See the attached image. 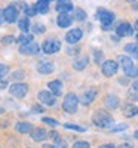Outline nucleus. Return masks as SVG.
<instances>
[{"label": "nucleus", "mask_w": 138, "mask_h": 148, "mask_svg": "<svg viewBox=\"0 0 138 148\" xmlns=\"http://www.w3.org/2000/svg\"><path fill=\"white\" fill-rule=\"evenodd\" d=\"M92 120L95 123V126L103 127V129H108L110 126L115 125V119H113L107 111H103V110H97Z\"/></svg>", "instance_id": "1"}, {"label": "nucleus", "mask_w": 138, "mask_h": 148, "mask_svg": "<svg viewBox=\"0 0 138 148\" xmlns=\"http://www.w3.org/2000/svg\"><path fill=\"white\" fill-rule=\"evenodd\" d=\"M77 105H79V96L76 93H67V96L64 98V102H62V110L68 114H73L77 111Z\"/></svg>", "instance_id": "2"}, {"label": "nucleus", "mask_w": 138, "mask_h": 148, "mask_svg": "<svg viewBox=\"0 0 138 148\" xmlns=\"http://www.w3.org/2000/svg\"><path fill=\"white\" fill-rule=\"evenodd\" d=\"M97 18L101 21V27L103 30H110L111 28V24L115 21V14H111V12L106 10V9H99L98 14H97Z\"/></svg>", "instance_id": "3"}, {"label": "nucleus", "mask_w": 138, "mask_h": 148, "mask_svg": "<svg viewBox=\"0 0 138 148\" xmlns=\"http://www.w3.org/2000/svg\"><path fill=\"white\" fill-rule=\"evenodd\" d=\"M9 92L12 96H15V98H24L27 95L28 92V86L26 83H14L9 88Z\"/></svg>", "instance_id": "4"}, {"label": "nucleus", "mask_w": 138, "mask_h": 148, "mask_svg": "<svg viewBox=\"0 0 138 148\" xmlns=\"http://www.w3.org/2000/svg\"><path fill=\"white\" fill-rule=\"evenodd\" d=\"M42 49H43L45 53H49V55L57 53V52H59V49H61V43L57 39H48V40H45Z\"/></svg>", "instance_id": "5"}, {"label": "nucleus", "mask_w": 138, "mask_h": 148, "mask_svg": "<svg viewBox=\"0 0 138 148\" xmlns=\"http://www.w3.org/2000/svg\"><path fill=\"white\" fill-rule=\"evenodd\" d=\"M117 68H119V64L116 62V61H106V62L101 64V71L107 77L115 76V74L117 73Z\"/></svg>", "instance_id": "6"}, {"label": "nucleus", "mask_w": 138, "mask_h": 148, "mask_svg": "<svg viewBox=\"0 0 138 148\" xmlns=\"http://www.w3.org/2000/svg\"><path fill=\"white\" fill-rule=\"evenodd\" d=\"M37 98H39V101H40L42 104H45V105H49V107L55 105V102H57L55 96H54L51 92H48V90H42V92H39Z\"/></svg>", "instance_id": "7"}, {"label": "nucleus", "mask_w": 138, "mask_h": 148, "mask_svg": "<svg viewBox=\"0 0 138 148\" xmlns=\"http://www.w3.org/2000/svg\"><path fill=\"white\" fill-rule=\"evenodd\" d=\"M116 33H117V37H129V36H132L134 28L128 22H120L116 28Z\"/></svg>", "instance_id": "8"}, {"label": "nucleus", "mask_w": 138, "mask_h": 148, "mask_svg": "<svg viewBox=\"0 0 138 148\" xmlns=\"http://www.w3.org/2000/svg\"><path fill=\"white\" fill-rule=\"evenodd\" d=\"M39 45H37L36 42H31V43H27V45H22L19 47V52L22 55H36L39 53Z\"/></svg>", "instance_id": "9"}, {"label": "nucleus", "mask_w": 138, "mask_h": 148, "mask_svg": "<svg viewBox=\"0 0 138 148\" xmlns=\"http://www.w3.org/2000/svg\"><path fill=\"white\" fill-rule=\"evenodd\" d=\"M82 36H83V33H82L80 28H73V30H70V31L67 33L66 40H67V43L74 45V43H77V42L82 39Z\"/></svg>", "instance_id": "10"}, {"label": "nucleus", "mask_w": 138, "mask_h": 148, "mask_svg": "<svg viewBox=\"0 0 138 148\" xmlns=\"http://www.w3.org/2000/svg\"><path fill=\"white\" fill-rule=\"evenodd\" d=\"M3 12H5V21H8V22H15V21L18 19V9H17V6L10 5V6H8Z\"/></svg>", "instance_id": "11"}, {"label": "nucleus", "mask_w": 138, "mask_h": 148, "mask_svg": "<svg viewBox=\"0 0 138 148\" xmlns=\"http://www.w3.org/2000/svg\"><path fill=\"white\" fill-rule=\"evenodd\" d=\"M97 95H98V90L92 88V89H89V90H86V92L82 95L80 99H82V102H83L85 105H89L91 102H94V101H95Z\"/></svg>", "instance_id": "12"}, {"label": "nucleus", "mask_w": 138, "mask_h": 148, "mask_svg": "<svg viewBox=\"0 0 138 148\" xmlns=\"http://www.w3.org/2000/svg\"><path fill=\"white\" fill-rule=\"evenodd\" d=\"M57 22L61 28H67L73 24V18L68 15V14H59L58 18H57Z\"/></svg>", "instance_id": "13"}, {"label": "nucleus", "mask_w": 138, "mask_h": 148, "mask_svg": "<svg viewBox=\"0 0 138 148\" xmlns=\"http://www.w3.org/2000/svg\"><path fill=\"white\" fill-rule=\"evenodd\" d=\"M48 136H49V135H48V132H46L43 127L33 129V132H31V138H33L34 141H37V142H42V141H45Z\"/></svg>", "instance_id": "14"}, {"label": "nucleus", "mask_w": 138, "mask_h": 148, "mask_svg": "<svg viewBox=\"0 0 138 148\" xmlns=\"http://www.w3.org/2000/svg\"><path fill=\"white\" fill-rule=\"evenodd\" d=\"M54 70H55L54 64L49 62V61H45V62H39V64H37V71H39L40 74H51Z\"/></svg>", "instance_id": "15"}, {"label": "nucleus", "mask_w": 138, "mask_h": 148, "mask_svg": "<svg viewBox=\"0 0 138 148\" xmlns=\"http://www.w3.org/2000/svg\"><path fill=\"white\" fill-rule=\"evenodd\" d=\"M48 88L51 89V93L54 96H59L62 93V83L59 80H52V82H49L48 84Z\"/></svg>", "instance_id": "16"}, {"label": "nucleus", "mask_w": 138, "mask_h": 148, "mask_svg": "<svg viewBox=\"0 0 138 148\" xmlns=\"http://www.w3.org/2000/svg\"><path fill=\"white\" fill-rule=\"evenodd\" d=\"M55 9L59 12V14H68V12L73 9V3L71 2H58Z\"/></svg>", "instance_id": "17"}, {"label": "nucleus", "mask_w": 138, "mask_h": 148, "mask_svg": "<svg viewBox=\"0 0 138 148\" xmlns=\"http://www.w3.org/2000/svg\"><path fill=\"white\" fill-rule=\"evenodd\" d=\"M106 105L110 108V110H115V108H117L119 107V98L116 96V95H107V98H106Z\"/></svg>", "instance_id": "18"}, {"label": "nucleus", "mask_w": 138, "mask_h": 148, "mask_svg": "<svg viewBox=\"0 0 138 148\" xmlns=\"http://www.w3.org/2000/svg\"><path fill=\"white\" fill-rule=\"evenodd\" d=\"M15 130H17V132H19V133H28V132H33V126L30 125V123L19 121V123H17Z\"/></svg>", "instance_id": "19"}, {"label": "nucleus", "mask_w": 138, "mask_h": 148, "mask_svg": "<svg viewBox=\"0 0 138 148\" xmlns=\"http://www.w3.org/2000/svg\"><path fill=\"white\" fill-rule=\"evenodd\" d=\"M88 62H89V58H88V56H82L80 59L74 61L73 68H74V70H77V71H82V70H85V68H86Z\"/></svg>", "instance_id": "20"}, {"label": "nucleus", "mask_w": 138, "mask_h": 148, "mask_svg": "<svg viewBox=\"0 0 138 148\" xmlns=\"http://www.w3.org/2000/svg\"><path fill=\"white\" fill-rule=\"evenodd\" d=\"M117 64H120L123 70H126V68H129V67L134 65L132 59H131L129 56H125V55H120V56L117 58Z\"/></svg>", "instance_id": "21"}, {"label": "nucleus", "mask_w": 138, "mask_h": 148, "mask_svg": "<svg viewBox=\"0 0 138 148\" xmlns=\"http://www.w3.org/2000/svg\"><path fill=\"white\" fill-rule=\"evenodd\" d=\"M125 52L129 53L132 58H138V45L137 43H128L125 46Z\"/></svg>", "instance_id": "22"}, {"label": "nucleus", "mask_w": 138, "mask_h": 148, "mask_svg": "<svg viewBox=\"0 0 138 148\" xmlns=\"http://www.w3.org/2000/svg\"><path fill=\"white\" fill-rule=\"evenodd\" d=\"M18 27H19V30H21L24 34H27L28 30H30V19H28L27 16L21 18V19L18 21Z\"/></svg>", "instance_id": "23"}, {"label": "nucleus", "mask_w": 138, "mask_h": 148, "mask_svg": "<svg viewBox=\"0 0 138 148\" xmlns=\"http://www.w3.org/2000/svg\"><path fill=\"white\" fill-rule=\"evenodd\" d=\"M36 10H37V14H46V12L49 10V2L48 0H45V2H37L34 5Z\"/></svg>", "instance_id": "24"}, {"label": "nucleus", "mask_w": 138, "mask_h": 148, "mask_svg": "<svg viewBox=\"0 0 138 148\" xmlns=\"http://www.w3.org/2000/svg\"><path fill=\"white\" fill-rule=\"evenodd\" d=\"M123 114L126 116V117L137 116L138 114V107H135V105H126V107H125V110H123Z\"/></svg>", "instance_id": "25"}, {"label": "nucleus", "mask_w": 138, "mask_h": 148, "mask_svg": "<svg viewBox=\"0 0 138 148\" xmlns=\"http://www.w3.org/2000/svg\"><path fill=\"white\" fill-rule=\"evenodd\" d=\"M17 42L21 43V46H22V45H27V43H31V42H33V36L28 34V33H27V34H21V36L18 37Z\"/></svg>", "instance_id": "26"}, {"label": "nucleus", "mask_w": 138, "mask_h": 148, "mask_svg": "<svg viewBox=\"0 0 138 148\" xmlns=\"http://www.w3.org/2000/svg\"><path fill=\"white\" fill-rule=\"evenodd\" d=\"M123 71H125V74H126L128 77H138V67H135V65L123 70Z\"/></svg>", "instance_id": "27"}, {"label": "nucleus", "mask_w": 138, "mask_h": 148, "mask_svg": "<svg viewBox=\"0 0 138 148\" xmlns=\"http://www.w3.org/2000/svg\"><path fill=\"white\" fill-rule=\"evenodd\" d=\"M74 18H76L77 21H85L86 19V12L82 10V9H77L76 14H74Z\"/></svg>", "instance_id": "28"}, {"label": "nucleus", "mask_w": 138, "mask_h": 148, "mask_svg": "<svg viewBox=\"0 0 138 148\" xmlns=\"http://www.w3.org/2000/svg\"><path fill=\"white\" fill-rule=\"evenodd\" d=\"M73 148H91V145L86 141H77V142H74Z\"/></svg>", "instance_id": "29"}, {"label": "nucleus", "mask_w": 138, "mask_h": 148, "mask_svg": "<svg viewBox=\"0 0 138 148\" xmlns=\"http://www.w3.org/2000/svg\"><path fill=\"white\" fill-rule=\"evenodd\" d=\"M66 129H73V130H77V132H85L86 129L82 127V126H77V125H70V123H67V125H64Z\"/></svg>", "instance_id": "30"}, {"label": "nucleus", "mask_w": 138, "mask_h": 148, "mask_svg": "<svg viewBox=\"0 0 138 148\" xmlns=\"http://www.w3.org/2000/svg\"><path fill=\"white\" fill-rule=\"evenodd\" d=\"M125 129H128V125H126V123H122V125H117L115 127H111L110 130L111 132H120V130H125Z\"/></svg>", "instance_id": "31"}, {"label": "nucleus", "mask_w": 138, "mask_h": 148, "mask_svg": "<svg viewBox=\"0 0 138 148\" xmlns=\"http://www.w3.org/2000/svg\"><path fill=\"white\" fill-rule=\"evenodd\" d=\"M8 71H9V67H8V65L0 64V79H3L6 74H8Z\"/></svg>", "instance_id": "32"}, {"label": "nucleus", "mask_w": 138, "mask_h": 148, "mask_svg": "<svg viewBox=\"0 0 138 148\" xmlns=\"http://www.w3.org/2000/svg\"><path fill=\"white\" fill-rule=\"evenodd\" d=\"M55 148H66L67 147V144H66V141H62L61 138H57L55 139V145H54Z\"/></svg>", "instance_id": "33"}, {"label": "nucleus", "mask_w": 138, "mask_h": 148, "mask_svg": "<svg viewBox=\"0 0 138 148\" xmlns=\"http://www.w3.org/2000/svg\"><path fill=\"white\" fill-rule=\"evenodd\" d=\"M33 31L42 34V33H45V25H42V24H36V25L33 27Z\"/></svg>", "instance_id": "34"}, {"label": "nucleus", "mask_w": 138, "mask_h": 148, "mask_svg": "<svg viewBox=\"0 0 138 148\" xmlns=\"http://www.w3.org/2000/svg\"><path fill=\"white\" fill-rule=\"evenodd\" d=\"M43 123H46V125H49V126H58V121L54 120V119H49V117H45Z\"/></svg>", "instance_id": "35"}, {"label": "nucleus", "mask_w": 138, "mask_h": 148, "mask_svg": "<svg viewBox=\"0 0 138 148\" xmlns=\"http://www.w3.org/2000/svg\"><path fill=\"white\" fill-rule=\"evenodd\" d=\"M37 14V10H36V8L33 6V8H26V15H27V18L28 16H34Z\"/></svg>", "instance_id": "36"}, {"label": "nucleus", "mask_w": 138, "mask_h": 148, "mask_svg": "<svg viewBox=\"0 0 138 148\" xmlns=\"http://www.w3.org/2000/svg\"><path fill=\"white\" fill-rule=\"evenodd\" d=\"M14 40H15L14 36H5L3 39H2V43H3V45H9V43H12Z\"/></svg>", "instance_id": "37"}, {"label": "nucleus", "mask_w": 138, "mask_h": 148, "mask_svg": "<svg viewBox=\"0 0 138 148\" xmlns=\"http://www.w3.org/2000/svg\"><path fill=\"white\" fill-rule=\"evenodd\" d=\"M12 77H14L15 80H21V79L24 77V73H22V71H15V73H14V76H12Z\"/></svg>", "instance_id": "38"}, {"label": "nucleus", "mask_w": 138, "mask_h": 148, "mask_svg": "<svg viewBox=\"0 0 138 148\" xmlns=\"http://www.w3.org/2000/svg\"><path fill=\"white\" fill-rule=\"evenodd\" d=\"M129 98H131L132 101H138V92H137V90L129 92Z\"/></svg>", "instance_id": "39"}, {"label": "nucleus", "mask_w": 138, "mask_h": 148, "mask_svg": "<svg viewBox=\"0 0 138 148\" xmlns=\"http://www.w3.org/2000/svg\"><path fill=\"white\" fill-rule=\"evenodd\" d=\"M5 22V12H3V9H0V25Z\"/></svg>", "instance_id": "40"}, {"label": "nucleus", "mask_w": 138, "mask_h": 148, "mask_svg": "<svg viewBox=\"0 0 138 148\" xmlns=\"http://www.w3.org/2000/svg\"><path fill=\"white\" fill-rule=\"evenodd\" d=\"M33 110H34V113H42V111H43V108H42V107H37V105H36V107H33Z\"/></svg>", "instance_id": "41"}, {"label": "nucleus", "mask_w": 138, "mask_h": 148, "mask_svg": "<svg viewBox=\"0 0 138 148\" xmlns=\"http://www.w3.org/2000/svg\"><path fill=\"white\" fill-rule=\"evenodd\" d=\"M117 148H134L131 144H122V145H119Z\"/></svg>", "instance_id": "42"}, {"label": "nucleus", "mask_w": 138, "mask_h": 148, "mask_svg": "<svg viewBox=\"0 0 138 148\" xmlns=\"http://www.w3.org/2000/svg\"><path fill=\"white\" fill-rule=\"evenodd\" d=\"M99 148H117V147H115L113 144H106V145H101Z\"/></svg>", "instance_id": "43"}, {"label": "nucleus", "mask_w": 138, "mask_h": 148, "mask_svg": "<svg viewBox=\"0 0 138 148\" xmlns=\"http://www.w3.org/2000/svg\"><path fill=\"white\" fill-rule=\"evenodd\" d=\"M132 89L138 92V80H135V82H134V84H132Z\"/></svg>", "instance_id": "44"}, {"label": "nucleus", "mask_w": 138, "mask_h": 148, "mask_svg": "<svg viewBox=\"0 0 138 148\" xmlns=\"http://www.w3.org/2000/svg\"><path fill=\"white\" fill-rule=\"evenodd\" d=\"M42 148H55V147H54V145H48V144H46V145H43Z\"/></svg>", "instance_id": "45"}, {"label": "nucleus", "mask_w": 138, "mask_h": 148, "mask_svg": "<svg viewBox=\"0 0 138 148\" xmlns=\"http://www.w3.org/2000/svg\"><path fill=\"white\" fill-rule=\"evenodd\" d=\"M132 8H134V9H135V10H138V2H135V3H134V6H132Z\"/></svg>", "instance_id": "46"}, {"label": "nucleus", "mask_w": 138, "mask_h": 148, "mask_svg": "<svg viewBox=\"0 0 138 148\" xmlns=\"http://www.w3.org/2000/svg\"><path fill=\"white\" fill-rule=\"evenodd\" d=\"M134 28H135V30H137V31H138V21H137V22H135V25H134Z\"/></svg>", "instance_id": "47"}, {"label": "nucleus", "mask_w": 138, "mask_h": 148, "mask_svg": "<svg viewBox=\"0 0 138 148\" xmlns=\"http://www.w3.org/2000/svg\"><path fill=\"white\" fill-rule=\"evenodd\" d=\"M135 138H137V139H138V130H137V132H135Z\"/></svg>", "instance_id": "48"}, {"label": "nucleus", "mask_w": 138, "mask_h": 148, "mask_svg": "<svg viewBox=\"0 0 138 148\" xmlns=\"http://www.w3.org/2000/svg\"><path fill=\"white\" fill-rule=\"evenodd\" d=\"M3 111H5V110H3V108H0V114H2V113H3Z\"/></svg>", "instance_id": "49"}, {"label": "nucleus", "mask_w": 138, "mask_h": 148, "mask_svg": "<svg viewBox=\"0 0 138 148\" xmlns=\"http://www.w3.org/2000/svg\"><path fill=\"white\" fill-rule=\"evenodd\" d=\"M137 45H138V36H137Z\"/></svg>", "instance_id": "50"}]
</instances>
